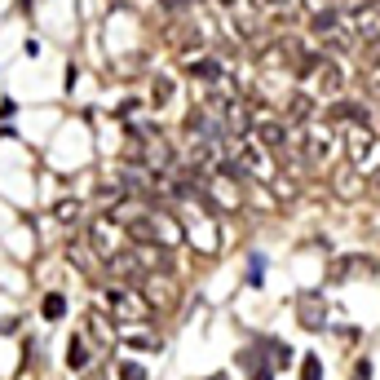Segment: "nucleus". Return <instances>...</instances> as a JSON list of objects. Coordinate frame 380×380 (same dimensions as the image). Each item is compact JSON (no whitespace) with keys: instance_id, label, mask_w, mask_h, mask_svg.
<instances>
[{"instance_id":"obj_1","label":"nucleus","mask_w":380,"mask_h":380,"mask_svg":"<svg viewBox=\"0 0 380 380\" xmlns=\"http://www.w3.org/2000/svg\"><path fill=\"white\" fill-rule=\"evenodd\" d=\"M345 31L354 36L358 49H376L380 44V0H354V5L341 9Z\"/></svg>"},{"instance_id":"obj_2","label":"nucleus","mask_w":380,"mask_h":380,"mask_svg":"<svg viewBox=\"0 0 380 380\" xmlns=\"http://www.w3.org/2000/svg\"><path fill=\"white\" fill-rule=\"evenodd\" d=\"M252 133H257V142L266 146V151H274V155H283V151H292V128L283 124V120H257L252 124Z\"/></svg>"},{"instance_id":"obj_3","label":"nucleus","mask_w":380,"mask_h":380,"mask_svg":"<svg viewBox=\"0 0 380 380\" xmlns=\"http://www.w3.org/2000/svg\"><path fill=\"white\" fill-rule=\"evenodd\" d=\"M288 128H309L314 124V97L309 93H292L283 97V115H278Z\"/></svg>"},{"instance_id":"obj_4","label":"nucleus","mask_w":380,"mask_h":380,"mask_svg":"<svg viewBox=\"0 0 380 380\" xmlns=\"http://www.w3.org/2000/svg\"><path fill=\"white\" fill-rule=\"evenodd\" d=\"M327 120L341 124V128H358V124H372V111H367V102H350V97H341V102H332Z\"/></svg>"},{"instance_id":"obj_5","label":"nucleus","mask_w":380,"mask_h":380,"mask_svg":"<svg viewBox=\"0 0 380 380\" xmlns=\"http://www.w3.org/2000/svg\"><path fill=\"white\" fill-rule=\"evenodd\" d=\"M314 80H319V89H323L327 97H336V93L345 89V67H341L332 54H327V58L314 62Z\"/></svg>"},{"instance_id":"obj_6","label":"nucleus","mask_w":380,"mask_h":380,"mask_svg":"<svg viewBox=\"0 0 380 380\" xmlns=\"http://www.w3.org/2000/svg\"><path fill=\"white\" fill-rule=\"evenodd\" d=\"M372 146H376V133H372L367 124L345 128V155H350V164H354V168H358V164L372 155Z\"/></svg>"},{"instance_id":"obj_7","label":"nucleus","mask_w":380,"mask_h":380,"mask_svg":"<svg viewBox=\"0 0 380 380\" xmlns=\"http://www.w3.org/2000/svg\"><path fill=\"white\" fill-rule=\"evenodd\" d=\"M305 133V151H309V164H327L332 159V146H336V137H332V128H319V124H309V128H301Z\"/></svg>"},{"instance_id":"obj_8","label":"nucleus","mask_w":380,"mask_h":380,"mask_svg":"<svg viewBox=\"0 0 380 380\" xmlns=\"http://www.w3.org/2000/svg\"><path fill=\"white\" fill-rule=\"evenodd\" d=\"M341 27H345V18H341V9H336V5H323V9H314V18H309L314 40H327V36H336Z\"/></svg>"},{"instance_id":"obj_9","label":"nucleus","mask_w":380,"mask_h":380,"mask_svg":"<svg viewBox=\"0 0 380 380\" xmlns=\"http://www.w3.org/2000/svg\"><path fill=\"white\" fill-rule=\"evenodd\" d=\"M296 309H301V323L309 327V332H319L323 319H327V305L319 292H301V301H296Z\"/></svg>"},{"instance_id":"obj_10","label":"nucleus","mask_w":380,"mask_h":380,"mask_svg":"<svg viewBox=\"0 0 380 380\" xmlns=\"http://www.w3.org/2000/svg\"><path fill=\"white\" fill-rule=\"evenodd\" d=\"M111 309L124 314V319H142V314H146V305L137 301V296H128L124 288H111Z\"/></svg>"},{"instance_id":"obj_11","label":"nucleus","mask_w":380,"mask_h":380,"mask_svg":"<svg viewBox=\"0 0 380 380\" xmlns=\"http://www.w3.org/2000/svg\"><path fill=\"white\" fill-rule=\"evenodd\" d=\"M239 362H243V367H247V380H274V367H270V362H266V358H261L257 350H247V354H243Z\"/></svg>"},{"instance_id":"obj_12","label":"nucleus","mask_w":380,"mask_h":380,"mask_svg":"<svg viewBox=\"0 0 380 380\" xmlns=\"http://www.w3.org/2000/svg\"><path fill=\"white\" fill-rule=\"evenodd\" d=\"M190 75L200 80V85H221V62H212V58H204V62H190Z\"/></svg>"},{"instance_id":"obj_13","label":"nucleus","mask_w":380,"mask_h":380,"mask_svg":"<svg viewBox=\"0 0 380 380\" xmlns=\"http://www.w3.org/2000/svg\"><path fill=\"white\" fill-rule=\"evenodd\" d=\"M67 367L71 372H85L89 367V345L80 341V336H71V345H67Z\"/></svg>"},{"instance_id":"obj_14","label":"nucleus","mask_w":380,"mask_h":380,"mask_svg":"<svg viewBox=\"0 0 380 380\" xmlns=\"http://www.w3.org/2000/svg\"><path fill=\"white\" fill-rule=\"evenodd\" d=\"M354 190H362V177L354 168H341L336 173V195H341V200H354Z\"/></svg>"},{"instance_id":"obj_15","label":"nucleus","mask_w":380,"mask_h":380,"mask_svg":"<svg viewBox=\"0 0 380 380\" xmlns=\"http://www.w3.org/2000/svg\"><path fill=\"white\" fill-rule=\"evenodd\" d=\"M301 380H323V358L305 354V362H301Z\"/></svg>"},{"instance_id":"obj_16","label":"nucleus","mask_w":380,"mask_h":380,"mask_svg":"<svg viewBox=\"0 0 380 380\" xmlns=\"http://www.w3.org/2000/svg\"><path fill=\"white\" fill-rule=\"evenodd\" d=\"M62 314H67V301H62L58 292H54V296H44V319H62Z\"/></svg>"},{"instance_id":"obj_17","label":"nucleus","mask_w":380,"mask_h":380,"mask_svg":"<svg viewBox=\"0 0 380 380\" xmlns=\"http://www.w3.org/2000/svg\"><path fill=\"white\" fill-rule=\"evenodd\" d=\"M120 380H146V367L142 362H120Z\"/></svg>"},{"instance_id":"obj_18","label":"nucleus","mask_w":380,"mask_h":380,"mask_svg":"<svg viewBox=\"0 0 380 380\" xmlns=\"http://www.w3.org/2000/svg\"><path fill=\"white\" fill-rule=\"evenodd\" d=\"M128 345H133V350H155V336H146V332H133V336H128Z\"/></svg>"},{"instance_id":"obj_19","label":"nucleus","mask_w":380,"mask_h":380,"mask_svg":"<svg viewBox=\"0 0 380 380\" xmlns=\"http://www.w3.org/2000/svg\"><path fill=\"white\" fill-rule=\"evenodd\" d=\"M190 0H164V13H186Z\"/></svg>"},{"instance_id":"obj_20","label":"nucleus","mask_w":380,"mask_h":380,"mask_svg":"<svg viewBox=\"0 0 380 380\" xmlns=\"http://www.w3.org/2000/svg\"><path fill=\"white\" fill-rule=\"evenodd\" d=\"M354 380H372V362H367V358H362L358 367H354Z\"/></svg>"},{"instance_id":"obj_21","label":"nucleus","mask_w":380,"mask_h":380,"mask_svg":"<svg viewBox=\"0 0 380 380\" xmlns=\"http://www.w3.org/2000/svg\"><path fill=\"white\" fill-rule=\"evenodd\" d=\"M367 67H372V71H376V75H380V44H376V49H372V58H367Z\"/></svg>"},{"instance_id":"obj_22","label":"nucleus","mask_w":380,"mask_h":380,"mask_svg":"<svg viewBox=\"0 0 380 380\" xmlns=\"http://www.w3.org/2000/svg\"><path fill=\"white\" fill-rule=\"evenodd\" d=\"M367 89H372V97L380 102V75H372V85H367Z\"/></svg>"},{"instance_id":"obj_23","label":"nucleus","mask_w":380,"mask_h":380,"mask_svg":"<svg viewBox=\"0 0 380 380\" xmlns=\"http://www.w3.org/2000/svg\"><path fill=\"white\" fill-rule=\"evenodd\" d=\"M208 380H226V376H208Z\"/></svg>"}]
</instances>
